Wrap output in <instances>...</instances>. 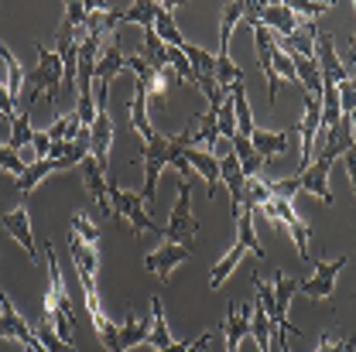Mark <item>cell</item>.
Returning <instances> with one entry per match:
<instances>
[{"instance_id":"cell-1","label":"cell","mask_w":356,"mask_h":352,"mask_svg":"<svg viewBox=\"0 0 356 352\" xmlns=\"http://www.w3.org/2000/svg\"><path fill=\"white\" fill-rule=\"evenodd\" d=\"M44 264H48V291H44V301H42V318L51 321L55 335L69 346L72 335H76V315H72V298L65 291V280H62V270H58V260H55V250L44 243Z\"/></svg>"},{"instance_id":"cell-2","label":"cell","mask_w":356,"mask_h":352,"mask_svg":"<svg viewBox=\"0 0 356 352\" xmlns=\"http://www.w3.org/2000/svg\"><path fill=\"white\" fill-rule=\"evenodd\" d=\"M243 253H254L257 260H264V246H261V240H257V233H254V209H250V206H243L240 216H236V243H233V250H229L220 264L213 267V274H209V287H213V291H220L222 284H226V277L233 274V267L240 264Z\"/></svg>"},{"instance_id":"cell-3","label":"cell","mask_w":356,"mask_h":352,"mask_svg":"<svg viewBox=\"0 0 356 352\" xmlns=\"http://www.w3.org/2000/svg\"><path fill=\"white\" fill-rule=\"evenodd\" d=\"M172 165V140L165 133H154L147 144H144V188H140V199L144 206L151 202L154 206V195H158V178L161 171Z\"/></svg>"},{"instance_id":"cell-4","label":"cell","mask_w":356,"mask_h":352,"mask_svg":"<svg viewBox=\"0 0 356 352\" xmlns=\"http://www.w3.org/2000/svg\"><path fill=\"white\" fill-rule=\"evenodd\" d=\"M106 188H110V209H113V216H124V219L131 222L134 236H140V233H154V219L147 216V206H144V199H140V192H124L117 181H110L106 178Z\"/></svg>"},{"instance_id":"cell-5","label":"cell","mask_w":356,"mask_h":352,"mask_svg":"<svg viewBox=\"0 0 356 352\" xmlns=\"http://www.w3.org/2000/svg\"><path fill=\"white\" fill-rule=\"evenodd\" d=\"M195 229H199V222H195V216H192V181H181V185H178L175 209H172V219H168V226H165V236H168V243L192 246Z\"/></svg>"},{"instance_id":"cell-6","label":"cell","mask_w":356,"mask_h":352,"mask_svg":"<svg viewBox=\"0 0 356 352\" xmlns=\"http://www.w3.org/2000/svg\"><path fill=\"white\" fill-rule=\"evenodd\" d=\"M110 144H113V120H110V86H99V110L96 124L89 127V154L99 168L110 165Z\"/></svg>"},{"instance_id":"cell-7","label":"cell","mask_w":356,"mask_h":352,"mask_svg":"<svg viewBox=\"0 0 356 352\" xmlns=\"http://www.w3.org/2000/svg\"><path fill=\"white\" fill-rule=\"evenodd\" d=\"M346 267V257H336V260H315V274L298 280V294H305L312 301L318 298H332L336 291V274Z\"/></svg>"},{"instance_id":"cell-8","label":"cell","mask_w":356,"mask_h":352,"mask_svg":"<svg viewBox=\"0 0 356 352\" xmlns=\"http://www.w3.org/2000/svg\"><path fill=\"white\" fill-rule=\"evenodd\" d=\"M270 287H274V311H270V325H274L277 332L302 335V332L288 321V305H291V298L298 294V280H295V277H288L284 270H277V274H274V280H270Z\"/></svg>"},{"instance_id":"cell-9","label":"cell","mask_w":356,"mask_h":352,"mask_svg":"<svg viewBox=\"0 0 356 352\" xmlns=\"http://www.w3.org/2000/svg\"><path fill=\"white\" fill-rule=\"evenodd\" d=\"M0 335L3 339H14V342H21L24 349H35L38 346V339H35V328L14 311L10 305V298L0 291Z\"/></svg>"},{"instance_id":"cell-10","label":"cell","mask_w":356,"mask_h":352,"mask_svg":"<svg viewBox=\"0 0 356 352\" xmlns=\"http://www.w3.org/2000/svg\"><path fill=\"white\" fill-rule=\"evenodd\" d=\"M315 62H318V72H322V83H346L350 72L343 65V58L336 55V44H332V35H318L315 38Z\"/></svg>"},{"instance_id":"cell-11","label":"cell","mask_w":356,"mask_h":352,"mask_svg":"<svg viewBox=\"0 0 356 352\" xmlns=\"http://www.w3.org/2000/svg\"><path fill=\"white\" fill-rule=\"evenodd\" d=\"M69 253H72V264H76V274H79V284H83V291H96V246H89L83 243L72 229H69Z\"/></svg>"},{"instance_id":"cell-12","label":"cell","mask_w":356,"mask_h":352,"mask_svg":"<svg viewBox=\"0 0 356 352\" xmlns=\"http://www.w3.org/2000/svg\"><path fill=\"white\" fill-rule=\"evenodd\" d=\"M79 171H83V185H86L89 199L99 206V212L103 216H113V209H110V188H106V168H99L96 158L89 154L86 161L79 165Z\"/></svg>"},{"instance_id":"cell-13","label":"cell","mask_w":356,"mask_h":352,"mask_svg":"<svg viewBox=\"0 0 356 352\" xmlns=\"http://www.w3.org/2000/svg\"><path fill=\"white\" fill-rule=\"evenodd\" d=\"M35 72L42 76L44 99H48V103H55V99H58V92H62V79H65V69H62L58 51H48V48L38 44V69H35Z\"/></svg>"},{"instance_id":"cell-14","label":"cell","mask_w":356,"mask_h":352,"mask_svg":"<svg viewBox=\"0 0 356 352\" xmlns=\"http://www.w3.org/2000/svg\"><path fill=\"white\" fill-rule=\"evenodd\" d=\"M3 229L28 250V257H31V264L38 267L42 264V253H38V243H35V233H31V216H28V209L24 206H17L14 212H7L3 216Z\"/></svg>"},{"instance_id":"cell-15","label":"cell","mask_w":356,"mask_h":352,"mask_svg":"<svg viewBox=\"0 0 356 352\" xmlns=\"http://www.w3.org/2000/svg\"><path fill=\"white\" fill-rule=\"evenodd\" d=\"M181 158L192 165V171L206 181V195L213 199L216 195V188H220V158L216 154H209V151H199V147H185L181 151Z\"/></svg>"},{"instance_id":"cell-16","label":"cell","mask_w":356,"mask_h":352,"mask_svg":"<svg viewBox=\"0 0 356 352\" xmlns=\"http://www.w3.org/2000/svg\"><path fill=\"white\" fill-rule=\"evenodd\" d=\"M250 315L254 305H229L226 308V321H222V335H226V352H240V342L250 335Z\"/></svg>"},{"instance_id":"cell-17","label":"cell","mask_w":356,"mask_h":352,"mask_svg":"<svg viewBox=\"0 0 356 352\" xmlns=\"http://www.w3.org/2000/svg\"><path fill=\"white\" fill-rule=\"evenodd\" d=\"M185 260H188V246L165 243L161 250H154V253H147V257H144V267H147L151 274H158V280H165V284H168L172 270H175L178 264H185Z\"/></svg>"},{"instance_id":"cell-18","label":"cell","mask_w":356,"mask_h":352,"mask_svg":"<svg viewBox=\"0 0 356 352\" xmlns=\"http://www.w3.org/2000/svg\"><path fill=\"white\" fill-rule=\"evenodd\" d=\"M257 21H261L264 28H270V31H277L281 42H288V38L298 31V17H295V10H291L288 3H264Z\"/></svg>"},{"instance_id":"cell-19","label":"cell","mask_w":356,"mask_h":352,"mask_svg":"<svg viewBox=\"0 0 356 352\" xmlns=\"http://www.w3.org/2000/svg\"><path fill=\"white\" fill-rule=\"evenodd\" d=\"M131 127L137 131V137L147 144L151 137H154V127H151V117H147V83L144 79H137V86H134V99H131Z\"/></svg>"},{"instance_id":"cell-20","label":"cell","mask_w":356,"mask_h":352,"mask_svg":"<svg viewBox=\"0 0 356 352\" xmlns=\"http://www.w3.org/2000/svg\"><path fill=\"white\" fill-rule=\"evenodd\" d=\"M147 339H151V315H147V318H137L134 308H127L124 325H120V349L131 352L134 346H144Z\"/></svg>"},{"instance_id":"cell-21","label":"cell","mask_w":356,"mask_h":352,"mask_svg":"<svg viewBox=\"0 0 356 352\" xmlns=\"http://www.w3.org/2000/svg\"><path fill=\"white\" fill-rule=\"evenodd\" d=\"M229 99H233V110H236V137H254V113H250V103H247V89H243V79L229 86Z\"/></svg>"},{"instance_id":"cell-22","label":"cell","mask_w":356,"mask_h":352,"mask_svg":"<svg viewBox=\"0 0 356 352\" xmlns=\"http://www.w3.org/2000/svg\"><path fill=\"white\" fill-rule=\"evenodd\" d=\"M124 51L117 48V44H110V48H103V55L96 58V69H92V79L99 83V86H110L113 83V76L117 72H124Z\"/></svg>"},{"instance_id":"cell-23","label":"cell","mask_w":356,"mask_h":352,"mask_svg":"<svg viewBox=\"0 0 356 352\" xmlns=\"http://www.w3.org/2000/svg\"><path fill=\"white\" fill-rule=\"evenodd\" d=\"M288 140H291V133H284V131H254L250 147H254V151L267 161V158L284 154V151H288Z\"/></svg>"},{"instance_id":"cell-24","label":"cell","mask_w":356,"mask_h":352,"mask_svg":"<svg viewBox=\"0 0 356 352\" xmlns=\"http://www.w3.org/2000/svg\"><path fill=\"white\" fill-rule=\"evenodd\" d=\"M151 346L158 352H165L175 339H172V332H168V318H165V305H161V298L154 294L151 298V339H147Z\"/></svg>"},{"instance_id":"cell-25","label":"cell","mask_w":356,"mask_h":352,"mask_svg":"<svg viewBox=\"0 0 356 352\" xmlns=\"http://www.w3.org/2000/svg\"><path fill=\"white\" fill-rule=\"evenodd\" d=\"M229 147H233V154H236V161H240V168H243V178L250 181V178L261 175V168H264L267 161L250 147V140L247 137H233L229 140Z\"/></svg>"},{"instance_id":"cell-26","label":"cell","mask_w":356,"mask_h":352,"mask_svg":"<svg viewBox=\"0 0 356 352\" xmlns=\"http://www.w3.org/2000/svg\"><path fill=\"white\" fill-rule=\"evenodd\" d=\"M0 58H3V65H7V83H3V86H7V96H10V103H17V99L24 96V83H28V79H24V65L10 55L7 44H0Z\"/></svg>"},{"instance_id":"cell-27","label":"cell","mask_w":356,"mask_h":352,"mask_svg":"<svg viewBox=\"0 0 356 352\" xmlns=\"http://www.w3.org/2000/svg\"><path fill=\"white\" fill-rule=\"evenodd\" d=\"M291 65H295L298 83L305 86V96H322V72H318V62H315V58H302V55H291Z\"/></svg>"},{"instance_id":"cell-28","label":"cell","mask_w":356,"mask_h":352,"mask_svg":"<svg viewBox=\"0 0 356 352\" xmlns=\"http://www.w3.org/2000/svg\"><path fill=\"white\" fill-rule=\"evenodd\" d=\"M154 35L168 44V48H181V44H185L175 17H172V3H161V10H158V17H154Z\"/></svg>"},{"instance_id":"cell-29","label":"cell","mask_w":356,"mask_h":352,"mask_svg":"<svg viewBox=\"0 0 356 352\" xmlns=\"http://www.w3.org/2000/svg\"><path fill=\"white\" fill-rule=\"evenodd\" d=\"M51 171H58V161H51V158H42V161L28 165V171L17 178V192H21V195H31V192H35V185H38L42 178H48Z\"/></svg>"},{"instance_id":"cell-30","label":"cell","mask_w":356,"mask_h":352,"mask_svg":"<svg viewBox=\"0 0 356 352\" xmlns=\"http://www.w3.org/2000/svg\"><path fill=\"white\" fill-rule=\"evenodd\" d=\"M144 62L151 69H168V44L154 35V28H144Z\"/></svg>"},{"instance_id":"cell-31","label":"cell","mask_w":356,"mask_h":352,"mask_svg":"<svg viewBox=\"0 0 356 352\" xmlns=\"http://www.w3.org/2000/svg\"><path fill=\"white\" fill-rule=\"evenodd\" d=\"M31 137H35V131H31V117H28V110L24 113H17L14 117V124H10V151H24V147H31Z\"/></svg>"},{"instance_id":"cell-32","label":"cell","mask_w":356,"mask_h":352,"mask_svg":"<svg viewBox=\"0 0 356 352\" xmlns=\"http://www.w3.org/2000/svg\"><path fill=\"white\" fill-rule=\"evenodd\" d=\"M172 79H175V72H172V69H151V72H147V79H144V83H147V96H151V99H158V103H165Z\"/></svg>"},{"instance_id":"cell-33","label":"cell","mask_w":356,"mask_h":352,"mask_svg":"<svg viewBox=\"0 0 356 352\" xmlns=\"http://www.w3.org/2000/svg\"><path fill=\"white\" fill-rule=\"evenodd\" d=\"M35 339L42 342L44 352H76V346H69V342H62V339L55 335V328H51V321H48V318H42V321H38Z\"/></svg>"},{"instance_id":"cell-34","label":"cell","mask_w":356,"mask_h":352,"mask_svg":"<svg viewBox=\"0 0 356 352\" xmlns=\"http://www.w3.org/2000/svg\"><path fill=\"white\" fill-rule=\"evenodd\" d=\"M216 127H220V137H236V110H233V99L226 96L220 106V113H216Z\"/></svg>"},{"instance_id":"cell-35","label":"cell","mask_w":356,"mask_h":352,"mask_svg":"<svg viewBox=\"0 0 356 352\" xmlns=\"http://www.w3.org/2000/svg\"><path fill=\"white\" fill-rule=\"evenodd\" d=\"M270 62H274V76H277V79L298 83V76H295V65H291V55H288L281 44H274V55H270Z\"/></svg>"},{"instance_id":"cell-36","label":"cell","mask_w":356,"mask_h":352,"mask_svg":"<svg viewBox=\"0 0 356 352\" xmlns=\"http://www.w3.org/2000/svg\"><path fill=\"white\" fill-rule=\"evenodd\" d=\"M72 233H76L83 243H89V246L99 243V229L92 226V219H89L86 212H76V216H72Z\"/></svg>"},{"instance_id":"cell-37","label":"cell","mask_w":356,"mask_h":352,"mask_svg":"<svg viewBox=\"0 0 356 352\" xmlns=\"http://www.w3.org/2000/svg\"><path fill=\"white\" fill-rule=\"evenodd\" d=\"M298 192H302V178L298 175L281 178V181H270V195H274V199H288V202H295Z\"/></svg>"},{"instance_id":"cell-38","label":"cell","mask_w":356,"mask_h":352,"mask_svg":"<svg viewBox=\"0 0 356 352\" xmlns=\"http://www.w3.org/2000/svg\"><path fill=\"white\" fill-rule=\"evenodd\" d=\"M288 7L295 10V17H305V21H315V17H322L325 10H332V3H309V0H291Z\"/></svg>"},{"instance_id":"cell-39","label":"cell","mask_w":356,"mask_h":352,"mask_svg":"<svg viewBox=\"0 0 356 352\" xmlns=\"http://www.w3.org/2000/svg\"><path fill=\"white\" fill-rule=\"evenodd\" d=\"M0 168H3V171H10V175H17V178L28 171L24 158H21L17 151H10V147H0Z\"/></svg>"},{"instance_id":"cell-40","label":"cell","mask_w":356,"mask_h":352,"mask_svg":"<svg viewBox=\"0 0 356 352\" xmlns=\"http://www.w3.org/2000/svg\"><path fill=\"white\" fill-rule=\"evenodd\" d=\"M339 106H343V120L356 110V79H346L339 83Z\"/></svg>"},{"instance_id":"cell-41","label":"cell","mask_w":356,"mask_h":352,"mask_svg":"<svg viewBox=\"0 0 356 352\" xmlns=\"http://www.w3.org/2000/svg\"><path fill=\"white\" fill-rule=\"evenodd\" d=\"M69 120H72V110L62 113V117H55V124H51L44 133H48L51 140H65V137H69Z\"/></svg>"},{"instance_id":"cell-42","label":"cell","mask_w":356,"mask_h":352,"mask_svg":"<svg viewBox=\"0 0 356 352\" xmlns=\"http://www.w3.org/2000/svg\"><path fill=\"white\" fill-rule=\"evenodd\" d=\"M31 151L38 154V161L48 158V151H51V137H48L44 131H35V137H31Z\"/></svg>"},{"instance_id":"cell-43","label":"cell","mask_w":356,"mask_h":352,"mask_svg":"<svg viewBox=\"0 0 356 352\" xmlns=\"http://www.w3.org/2000/svg\"><path fill=\"white\" fill-rule=\"evenodd\" d=\"M315 352H346V339H336V335H322Z\"/></svg>"},{"instance_id":"cell-44","label":"cell","mask_w":356,"mask_h":352,"mask_svg":"<svg viewBox=\"0 0 356 352\" xmlns=\"http://www.w3.org/2000/svg\"><path fill=\"white\" fill-rule=\"evenodd\" d=\"M0 117H3V120H10V124H14V117H17V113H14V103H10V96H7V86H3V83H0Z\"/></svg>"},{"instance_id":"cell-45","label":"cell","mask_w":356,"mask_h":352,"mask_svg":"<svg viewBox=\"0 0 356 352\" xmlns=\"http://www.w3.org/2000/svg\"><path fill=\"white\" fill-rule=\"evenodd\" d=\"M343 165H346V171H350V181H353V188H356V147L350 144L346 151H343Z\"/></svg>"},{"instance_id":"cell-46","label":"cell","mask_w":356,"mask_h":352,"mask_svg":"<svg viewBox=\"0 0 356 352\" xmlns=\"http://www.w3.org/2000/svg\"><path fill=\"white\" fill-rule=\"evenodd\" d=\"M188 349H192L188 342H172V346H168V349H165V352H188Z\"/></svg>"},{"instance_id":"cell-47","label":"cell","mask_w":356,"mask_h":352,"mask_svg":"<svg viewBox=\"0 0 356 352\" xmlns=\"http://www.w3.org/2000/svg\"><path fill=\"white\" fill-rule=\"evenodd\" d=\"M274 342H277V349H281V352H291V349H288V342H284V339H274Z\"/></svg>"},{"instance_id":"cell-48","label":"cell","mask_w":356,"mask_h":352,"mask_svg":"<svg viewBox=\"0 0 356 352\" xmlns=\"http://www.w3.org/2000/svg\"><path fill=\"white\" fill-rule=\"evenodd\" d=\"M350 65H356V35H353V51H350Z\"/></svg>"},{"instance_id":"cell-49","label":"cell","mask_w":356,"mask_h":352,"mask_svg":"<svg viewBox=\"0 0 356 352\" xmlns=\"http://www.w3.org/2000/svg\"><path fill=\"white\" fill-rule=\"evenodd\" d=\"M353 69H356V65H353ZM353 79H356V76H353Z\"/></svg>"},{"instance_id":"cell-50","label":"cell","mask_w":356,"mask_h":352,"mask_svg":"<svg viewBox=\"0 0 356 352\" xmlns=\"http://www.w3.org/2000/svg\"><path fill=\"white\" fill-rule=\"evenodd\" d=\"M24 352H31V349H24Z\"/></svg>"},{"instance_id":"cell-51","label":"cell","mask_w":356,"mask_h":352,"mask_svg":"<svg viewBox=\"0 0 356 352\" xmlns=\"http://www.w3.org/2000/svg\"><path fill=\"white\" fill-rule=\"evenodd\" d=\"M0 147H3V144H0Z\"/></svg>"}]
</instances>
